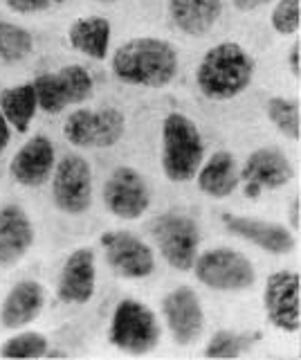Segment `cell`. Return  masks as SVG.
I'll use <instances>...</instances> for the list:
<instances>
[{
	"instance_id": "obj_1",
	"label": "cell",
	"mask_w": 301,
	"mask_h": 360,
	"mask_svg": "<svg viewBox=\"0 0 301 360\" xmlns=\"http://www.w3.org/2000/svg\"><path fill=\"white\" fill-rule=\"evenodd\" d=\"M178 65L173 45L151 37L131 39L113 54V75L126 86L164 88L175 79Z\"/></svg>"
},
{
	"instance_id": "obj_2",
	"label": "cell",
	"mask_w": 301,
	"mask_h": 360,
	"mask_svg": "<svg viewBox=\"0 0 301 360\" xmlns=\"http://www.w3.org/2000/svg\"><path fill=\"white\" fill-rule=\"evenodd\" d=\"M254 77V59L243 45L225 41L209 48L198 63L196 86L211 101H227L248 90Z\"/></svg>"
},
{
	"instance_id": "obj_3",
	"label": "cell",
	"mask_w": 301,
	"mask_h": 360,
	"mask_svg": "<svg viewBox=\"0 0 301 360\" xmlns=\"http://www.w3.org/2000/svg\"><path fill=\"white\" fill-rule=\"evenodd\" d=\"M205 160V142L198 127L182 112H169L162 124V172L171 183L194 180Z\"/></svg>"
},
{
	"instance_id": "obj_4",
	"label": "cell",
	"mask_w": 301,
	"mask_h": 360,
	"mask_svg": "<svg viewBox=\"0 0 301 360\" xmlns=\"http://www.w3.org/2000/svg\"><path fill=\"white\" fill-rule=\"evenodd\" d=\"M108 338L119 352L144 356L160 345V322L147 304L126 297L113 311Z\"/></svg>"
},
{
	"instance_id": "obj_5",
	"label": "cell",
	"mask_w": 301,
	"mask_h": 360,
	"mask_svg": "<svg viewBox=\"0 0 301 360\" xmlns=\"http://www.w3.org/2000/svg\"><path fill=\"white\" fill-rule=\"evenodd\" d=\"M192 270L200 284L220 292H241L256 284L252 262L234 248H214L198 255Z\"/></svg>"
},
{
	"instance_id": "obj_6",
	"label": "cell",
	"mask_w": 301,
	"mask_h": 360,
	"mask_svg": "<svg viewBox=\"0 0 301 360\" xmlns=\"http://www.w3.org/2000/svg\"><path fill=\"white\" fill-rule=\"evenodd\" d=\"M151 236L164 262L173 270L189 273L194 268L200 245V230L192 217L178 212L160 214L151 225Z\"/></svg>"
},
{
	"instance_id": "obj_7",
	"label": "cell",
	"mask_w": 301,
	"mask_h": 360,
	"mask_svg": "<svg viewBox=\"0 0 301 360\" xmlns=\"http://www.w3.org/2000/svg\"><path fill=\"white\" fill-rule=\"evenodd\" d=\"M34 93L39 108L50 112V115H59L61 110L74 104H83L86 99L93 97L95 82L91 72L83 65H65L57 72L39 75L34 82Z\"/></svg>"
},
{
	"instance_id": "obj_8",
	"label": "cell",
	"mask_w": 301,
	"mask_h": 360,
	"mask_svg": "<svg viewBox=\"0 0 301 360\" xmlns=\"http://www.w3.org/2000/svg\"><path fill=\"white\" fill-rule=\"evenodd\" d=\"M126 131V117L119 108L102 110H74L65 120L63 135L72 146L79 149H108L121 140Z\"/></svg>"
},
{
	"instance_id": "obj_9",
	"label": "cell",
	"mask_w": 301,
	"mask_h": 360,
	"mask_svg": "<svg viewBox=\"0 0 301 360\" xmlns=\"http://www.w3.org/2000/svg\"><path fill=\"white\" fill-rule=\"evenodd\" d=\"M54 205L65 214H83L93 205V169L83 155L68 153L54 165L52 174Z\"/></svg>"
},
{
	"instance_id": "obj_10",
	"label": "cell",
	"mask_w": 301,
	"mask_h": 360,
	"mask_svg": "<svg viewBox=\"0 0 301 360\" xmlns=\"http://www.w3.org/2000/svg\"><path fill=\"white\" fill-rule=\"evenodd\" d=\"M104 202L117 219L135 221L151 207V189L133 167H117L104 185Z\"/></svg>"
},
{
	"instance_id": "obj_11",
	"label": "cell",
	"mask_w": 301,
	"mask_h": 360,
	"mask_svg": "<svg viewBox=\"0 0 301 360\" xmlns=\"http://www.w3.org/2000/svg\"><path fill=\"white\" fill-rule=\"evenodd\" d=\"M301 281L293 270H276L265 281L263 304L267 320L286 333H297L301 326Z\"/></svg>"
},
{
	"instance_id": "obj_12",
	"label": "cell",
	"mask_w": 301,
	"mask_h": 360,
	"mask_svg": "<svg viewBox=\"0 0 301 360\" xmlns=\"http://www.w3.org/2000/svg\"><path fill=\"white\" fill-rule=\"evenodd\" d=\"M162 315L173 340L180 347L194 345L205 331L203 302H200L198 292L189 286H180L166 292L162 300Z\"/></svg>"
},
{
	"instance_id": "obj_13",
	"label": "cell",
	"mask_w": 301,
	"mask_h": 360,
	"mask_svg": "<svg viewBox=\"0 0 301 360\" xmlns=\"http://www.w3.org/2000/svg\"><path fill=\"white\" fill-rule=\"evenodd\" d=\"M106 262L115 275L124 279H144L153 275L155 255L149 243H144L133 232H108L104 236Z\"/></svg>"
},
{
	"instance_id": "obj_14",
	"label": "cell",
	"mask_w": 301,
	"mask_h": 360,
	"mask_svg": "<svg viewBox=\"0 0 301 360\" xmlns=\"http://www.w3.org/2000/svg\"><path fill=\"white\" fill-rule=\"evenodd\" d=\"M220 221L232 236H239V239L261 248L263 252L290 255V252H295V248H297V239L293 230L283 228L281 223L239 217V214H222Z\"/></svg>"
},
{
	"instance_id": "obj_15",
	"label": "cell",
	"mask_w": 301,
	"mask_h": 360,
	"mask_svg": "<svg viewBox=\"0 0 301 360\" xmlns=\"http://www.w3.org/2000/svg\"><path fill=\"white\" fill-rule=\"evenodd\" d=\"M295 178V167L288 160V155L274 146H263L250 153L241 172V180L252 196L263 189H279L286 187Z\"/></svg>"
},
{
	"instance_id": "obj_16",
	"label": "cell",
	"mask_w": 301,
	"mask_h": 360,
	"mask_svg": "<svg viewBox=\"0 0 301 360\" xmlns=\"http://www.w3.org/2000/svg\"><path fill=\"white\" fill-rule=\"evenodd\" d=\"M97 286V262L93 248H79L74 250L59 273L57 295L63 304H79L91 302Z\"/></svg>"
},
{
	"instance_id": "obj_17",
	"label": "cell",
	"mask_w": 301,
	"mask_h": 360,
	"mask_svg": "<svg viewBox=\"0 0 301 360\" xmlns=\"http://www.w3.org/2000/svg\"><path fill=\"white\" fill-rule=\"evenodd\" d=\"M54 165H57V155H54V146L50 138L34 135L12 158L9 174L23 187H41L50 180Z\"/></svg>"
},
{
	"instance_id": "obj_18",
	"label": "cell",
	"mask_w": 301,
	"mask_h": 360,
	"mask_svg": "<svg viewBox=\"0 0 301 360\" xmlns=\"http://www.w3.org/2000/svg\"><path fill=\"white\" fill-rule=\"evenodd\" d=\"M34 245V225L27 212L9 202L0 207V266H14Z\"/></svg>"
},
{
	"instance_id": "obj_19",
	"label": "cell",
	"mask_w": 301,
	"mask_h": 360,
	"mask_svg": "<svg viewBox=\"0 0 301 360\" xmlns=\"http://www.w3.org/2000/svg\"><path fill=\"white\" fill-rule=\"evenodd\" d=\"M46 307V288L34 279H20L0 304V324L5 329H23L32 324Z\"/></svg>"
},
{
	"instance_id": "obj_20",
	"label": "cell",
	"mask_w": 301,
	"mask_h": 360,
	"mask_svg": "<svg viewBox=\"0 0 301 360\" xmlns=\"http://www.w3.org/2000/svg\"><path fill=\"white\" fill-rule=\"evenodd\" d=\"M171 22L187 37H205L222 14V0H169Z\"/></svg>"
},
{
	"instance_id": "obj_21",
	"label": "cell",
	"mask_w": 301,
	"mask_h": 360,
	"mask_svg": "<svg viewBox=\"0 0 301 360\" xmlns=\"http://www.w3.org/2000/svg\"><path fill=\"white\" fill-rule=\"evenodd\" d=\"M198 189L209 198H227L241 183V174L236 167V158L229 151H216L209 155V160H203L196 174Z\"/></svg>"
},
{
	"instance_id": "obj_22",
	"label": "cell",
	"mask_w": 301,
	"mask_h": 360,
	"mask_svg": "<svg viewBox=\"0 0 301 360\" xmlns=\"http://www.w3.org/2000/svg\"><path fill=\"white\" fill-rule=\"evenodd\" d=\"M68 41L76 52L102 61L108 56L110 48V22L104 16H86L74 20L68 32Z\"/></svg>"
},
{
	"instance_id": "obj_23",
	"label": "cell",
	"mask_w": 301,
	"mask_h": 360,
	"mask_svg": "<svg viewBox=\"0 0 301 360\" xmlns=\"http://www.w3.org/2000/svg\"><path fill=\"white\" fill-rule=\"evenodd\" d=\"M36 110H39V101L32 84H18L12 88H5L0 93V112L9 122V127L18 133H27Z\"/></svg>"
},
{
	"instance_id": "obj_24",
	"label": "cell",
	"mask_w": 301,
	"mask_h": 360,
	"mask_svg": "<svg viewBox=\"0 0 301 360\" xmlns=\"http://www.w3.org/2000/svg\"><path fill=\"white\" fill-rule=\"evenodd\" d=\"M34 50L32 34L16 22L0 20V65H14L25 61Z\"/></svg>"
},
{
	"instance_id": "obj_25",
	"label": "cell",
	"mask_w": 301,
	"mask_h": 360,
	"mask_svg": "<svg viewBox=\"0 0 301 360\" xmlns=\"http://www.w3.org/2000/svg\"><path fill=\"white\" fill-rule=\"evenodd\" d=\"M267 120L274 124V129L288 140H299L301 138V115H299V104L295 99L288 97H270L265 104Z\"/></svg>"
},
{
	"instance_id": "obj_26",
	"label": "cell",
	"mask_w": 301,
	"mask_h": 360,
	"mask_svg": "<svg viewBox=\"0 0 301 360\" xmlns=\"http://www.w3.org/2000/svg\"><path fill=\"white\" fill-rule=\"evenodd\" d=\"M48 349H50V342L43 333L23 331L3 342L0 356L3 358H46Z\"/></svg>"
},
{
	"instance_id": "obj_27",
	"label": "cell",
	"mask_w": 301,
	"mask_h": 360,
	"mask_svg": "<svg viewBox=\"0 0 301 360\" xmlns=\"http://www.w3.org/2000/svg\"><path fill=\"white\" fill-rule=\"evenodd\" d=\"M270 22L276 34L281 37H293L301 25V0H279L272 9Z\"/></svg>"
},
{
	"instance_id": "obj_28",
	"label": "cell",
	"mask_w": 301,
	"mask_h": 360,
	"mask_svg": "<svg viewBox=\"0 0 301 360\" xmlns=\"http://www.w3.org/2000/svg\"><path fill=\"white\" fill-rule=\"evenodd\" d=\"M245 354V340L232 331H216L207 342L205 358H241Z\"/></svg>"
},
{
	"instance_id": "obj_29",
	"label": "cell",
	"mask_w": 301,
	"mask_h": 360,
	"mask_svg": "<svg viewBox=\"0 0 301 360\" xmlns=\"http://www.w3.org/2000/svg\"><path fill=\"white\" fill-rule=\"evenodd\" d=\"M5 3L16 14H39V11H48L61 5L63 0H5Z\"/></svg>"
},
{
	"instance_id": "obj_30",
	"label": "cell",
	"mask_w": 301,
	"mask_h": 360,
	"mask_svg": "<svg viewBox=\"0 0 301 360\" xmlns=\"http://www.w3.org/2000/svg\"><path fill=\"white\" fill-rule=\"evenodd\" d=\"M288 65H290V75H293L295 79H299V75H301V41L299 39L290 45Z\"/></svg>"
},
{
	"instance_id": "obj_31",
	"label": "cell",
	"mask_w": 301,
	"mask_h": 360,
	"mask_svg": "<svg viewBox=\"0 0 301 360\" xmlns=\"http://www.w3.org/2000/svg\"><path fill=\"white\" fill-rule=\"evenodd\" d=\"M288 221H290V228L299 230V223H301V198L299 196H293L290 212H288Z\"/></svg>"
},
{
	"instance_id": "obj_32",
	"label": "cell",
	"mask_w": 301,
	"mask_h": 360,
	"mask_svg": "<svg viewBox=\"0 0 301 360\" xmlns=\"http://www.w3.org/2000/svg\"><path fill=\"white\" fill-rule=\"evenodd\" d=\"M267 3H272V0H232V5L239 11H254V9L267 5Z\"/></svg>"
},
{
	"instance_id": "obj_33",
	"label": "cell",
	"mask_w": 301,
	"mask_h": 360,
	"mask_svg": "<svg viewBox=\"0 0 301 360\" xmlns=\"http://www.w3.org/2000/svg\"><path fill=\"white\" fill-rule=\"evenodd\" d=\"M9 122L5 120V115L0 112V155L5 153V149H7V144H9Z\"/></svg>"
},
{
	"instance_id": "obj_34",
	"label": "cell",
	"mask_w": 301,
	"mask_h": 360,
	"mask_svg": "<svg viewBox=\"0 0 301 360\" xmlns=\"http://www.w3.org/2000/svg\"><path fill=\"white\" fill-rule=\"evenodd\" d=\"M97 3H115V0H97Z\"/></svg>"
}]
</instances>
